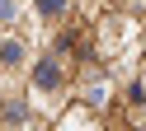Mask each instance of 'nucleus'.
Listing matches in <instances>:
<instances>
[{
	"label": "nucleus",
	"mask_w": 146,
	"mask_h": 131,
	"mask_svg": "<svg viewBox=\"0 0 146 131\" xmlns=\"http://www.w3.org/2000/svg\"><path fill=\"white\" fill-rule=\"evenodd\" d=\"M38 5H42V9L52 14V9H61V0H38Z\"/></svg>",
	"instance_id": "nucleus-4"
},
{
	"label": "nucleus",
	"mask_w": 146,
	"mask_h": 131,
	"mask_svg": "<svg viewBox=\"0 0 146 131\" xmlns=\"http://www.w3.org/2000/svg\"><path fill=\"white\" fill-rule=\"evenodd\" d=\"M38 84H57V66H42V70H38Z\"/></svg>",
	"instance_id": "nucleus-2"
},
{
	"label": "nucleus",
	"mask_w": 146,
	"mask_h": 131,
	"mask_svg": "<svg viewBox=\"0 0 146 131\" xmlns=\"http://www.w3.org/2000/svg\"><path fill=\"white\" fill-rule=\"evenodd\" d=\"M14 5L19 0H0V19H14Z\"/></svg>",
	"instance_id": "nucleus-3"
},
{
	"label": "nucleus",
	"mask_w": 146,
	"mask_h": 131,
	"mask_svg": "<svg viewBox=\"0 0 146 131\" xmlns=\"http://www.w3.org/2000/svg\"><path fill=\"white\" fill-rule=\"evenodd\" d=\"M141 131H146V126H141Z\"/></svg>",
	"instance_id": "nucleus-5"
},
{
	"label": "nucleus",
	"mask_w": 146,
	"mask_h": 131,
	"mask_svg": "<svg viewBox=\"0 0 146 131\" xmlns=\"http://www.w3.org/2000/svg\"><path fill=\"white\" fill-rule=\"evenodd\" d=\"M0 61H5V66H19L24 61V47L19 42H5V47H0Z\"/></svg>",
	"instance_id": "nucleus-1"
}]
</instances>
